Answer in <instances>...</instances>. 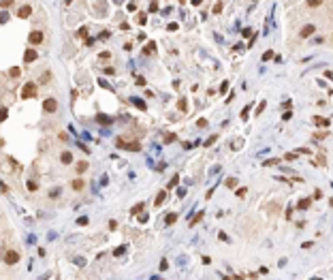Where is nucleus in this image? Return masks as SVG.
<instances>
[{
	"label": "nucleus",
	"mask_w": 333,
	"mask_h": 280,
	"mask_svg": "<svg viewBox=\"0 0 333 280\" xmlns=\"http://www.w3.org/2000/svg\"><path fill=\"white\" fill-rule=\"evenodd\" d=\"M115 145H118V148H122V150H130V152H139V150H141V143H139V141L115 139Z\"/></svg>",
	"instance_id": "obj_1"
},
{
	"label": "nucleus",
	"mask_w": 333,
	"mask_h": 280,
	"mask_svg": "<svg viewBox=\"0 0 333 280\" xmlns=\"http://www.w3.org/2000/svg\"><path fill=\"white\" fill-rule=\"evenodd\" d=\"M32 96H37V84L28 81L24 86V90H21V98H32Z\"/></svg>",
	"instance_id": "obj_2"
},
{
	"label": "nucleus",
	"mask_w": 333,
	"mask_h": 280,
	"mask_svg": "<svg viewBox=\"0 0 333 280\" xmlns=\"http://www.w3.org/2000/svg\"><path fill=\"white\" fill-rule=\"evenodd\" d=\"M2 259H4L6 265H15V263L19 261V254H17L15 250H4V257H2Z\"/></svg>",
	"instance_id": "obj_3"
},
{
	"label": "nucleus",
	"mask_w": 333,
	"mask_h": 280,
	"mask_svg": "<svg viewBox=\"0 0 333 280\" xmlns=\"http://www.w3.org/2000/svg\"><path fill=\"white\" fill-rule=\"evenodd\" d=\"M96 122L103 124V126H109V124H113V118L111 116H105V113H96Z\"/></svg>",
	"instance_id": "obj_4"
},
{
	"label": "nucleus",
	"mask_w": 333,
	"mask_h": 280,
	"mask_svg": "<svg viewBox=\"0 0 333 280\" xmlns=\"http://www.w3.org/2000/svg\"><path fill=\"white\" fill-rule=\"evenodd\" d=\"M43 109H45L47 113H53V111L58 109V103H56V98H47V101L43 103Z\"/></svg>",
	"instance_id": "obj_5"
},
{
	"label": "nucleus",
	"mask_w": 333,
	"mask_h": 280,
	"mask_svg": "<svg viewBox=\"0 0 333 280\" xmlns=\"http://www.w3.org/2000/svg\"><path fill=\"white\" fill-rule=\"evenodd\" d=\"M30 13H32V6H30V4H24V6H19V11H17V17L26 19V17H30Z\"/></svg>",
	"instance_id": "obj_6"
},
{
	"label": "nucleus",
	"mask_w": 333,
	"mask_h": 280,
	"mask_svg": "<svg viewBox=\"0 0 333 280\" xmlns=\"http://www.w3.org/2000/svg\"><path fill=\"white\" fill-rule=\"evenodd\" d=\"M28 41H30L32 45H39V43L43 41V32H39V30H34V32H30V37H28Z\"/></svg>",
	"instance_id": "obj_7"
},
{
	"label": "nucleus",
	"mask_w": 333,
	"mask_h": 280,
	"mask_svg": "<svg viewBox=\"0 0 333 280\" xmlns=\"http://www.w3.org/2000/svg\"><path fill=\"white\" fill-rule=\"evenodd\" d=\"M34 60H37V51H34V49H26V53H24V62L30 64V62H34Z\"/></svg>",
	"instance_id": "obj_8"
},
{
	"label": "nucleus",
	"mask_w": 333,
	"mask_h": 280,
	"mask_svg": "<svg viewBox=\"0 0 333 280\" xmlns=\"http://www.w3.org/2000/svg\"><path fill=\"white\" fill-rule=\"evenodd\" d=\"M314 30H316V28H314V24H308V26H303V30H301V37H303V39H308L310 34H314Z\"/></svg>",
	"instance_id": "obj_9"
},
{
	"label": "nucleus",
	"mask_w": 333,
	"mask_h": 280,
	"mask_svg": "<svg viewBox=\"0 0 333 280\" xmlns=\"http://www.w3.org/2000/svg\"><path fill=\"white\" fill-rule=\"evenodd\" d=\"M165 199H167V190H160V192L156 195V201H154V205H156V207H160V205L165 203Z\"/></svg>",
	"instance_id": "obj_10"
},
{
	"label": "nucleus",
	"mask_w": 333,
	"mask_h": 280,
	"mask_svg": "<svg viewBox=\"0 0 333 280\" xmlns=\"http://www.w3.org/2000/svg\"><path fill=\"white\" fill-rule=\"evenodd\" d=\"M314 124H316V126H320V128H327V126H329V120H327V118L316 116V118H314Z\"/></svg>",
	"instance_id": "obj_11"
},
{
	"label": "nucleus",
	"mask_w": 333,
	"mask_h": 280,
	"mask_svg": "<svg viewBox=\"0 0 333 280\" xmlns=\"http://www.w3.org/2000/svg\"><path fill=\"white\" fill-rule=\"evenodd\" d=\"M310 203H312V199H301V201L297 203V210H301V212H303V210H308V207H310Z\"/></svg>",
	"instance_id": "obj_12"
},
{
	"label": "nucleus",
	"mask_w": 333,
	"mask_h": 280,
	"mask_svg": "<svg viewBox=\"0 0 333 280\" xmlns=\"http://www.w3.org/2000/svg\"><path fill=\"white\" fill-rule=\"evenodd\" d=\"M203 216H205V212L201 210V212H199V214H196V216H194V218L190 220V227H196V225H199V223L203 220Z\"/></svg>",
	"instance_id": "obj_13"
},
{
	"label": "nucleus",
	"mask_w": 333,
	"mask_h": 280,
	"mask_svg": "<svg viewBox=\"0 0 333 280\" xmlns=\"http://www.w3.org/2000/svg\"><path fill=\"white\" fill-rule=\"evenodd\" d=\"M60 160H62L64 165H68V163H73V154H71V152H62V156H60Z\"/></svg>",
	"instance_id": "obj_14"
},
{
	"label": "nucleus",
	"mask_w": 333,
	"mask_h": 280,
	"mask_svg": "<svg viewBox=\"0 0 333 280\" xmlns=\"http://www.w3.org/2000/svg\"><path fill=\"white\" fill-rule=\"evenodd\" d=\"M130 101H133V103H135V105H137L139 109H147V107H145V101H143V98H137V96H133Z\"/></svg>",
	"instance_id": "obj_15"
},
{
	"label": "nucleus",
	"mask_w": 333,
	"mask_h": 280,
	"mask_svg": "<svg viewBox=\"0 0 333 280\" xmlns=\"http://www.w3.org/2000/svg\"><path fill=\"white\" fill-rule=\"evenodd\" d=\"M86 169H88V160H79V163H77V171H79V173H83Z\"/></svg>",
	"instance_id": "obj_16"
},
{
	"label": "nucleus",
	"mask_w": 333,
	"mask_h": 280,
	"mask_svg": "<svg viewBox=\"0 0 333 280\" xmlns=\"http://www.w3.org/2000/svg\"><path fill=\"white\" fill-rule=\"evenodd\" d=\"M145 207L143 203H137V205H133V210H130V214H141V210Z\"/></svg>",
	"instance_id": "obj_17"
},
{
	"label": "nucleus",
	"mask_w": 333,
	"mask_h": 280,
	"mask_svg": "<svg viewBox=\"0 0 333 280\" xmlns=\"http://www.w3.org/2000/svg\"><path fill=\"white\" fill-rule=\"evenodd\" d=\"M175 139H177V137H175V133H167V135H165V143H173Z\"/></svg>",
	"instance_id": "obj_18"
},
{
	"label": "nucleus",
	"mask_w": 333,
	"mask_h": 280,
	"mask_svg": "<svg viewBox=\"0 0 333 280\" xmlns=\"http://www.w3.org/2000/svg\"><path fill=\"white\" fill-rule=\"evenodd\" d=\"M175 220H177V214H169V216L165 218V223H167V225H173Z\"/></svg>",
	"instance_id": "obj_19"
},
{
	"label": "nucleus",
	"mask_w": 333,
	"mask_h": 280,
	"mask_svg": "<svg viewBox=\"0 0 333 280\" xmlns=\"http://www.w3.org/2000/svg\"><path fill=\"white\" fill-rule=\"evenodd\" d=\"M71 186L75 188V190H81V188H83V182H81V180H73V184H71Z\"/></svg>",
	"instance_id": "obj_20"
},
{
	"label": "nucleus",
	"mask_w": 333,
	"mask_h": 280,
	"mask_svg": "<svg viewBox=\"0 0 333 280\" xmlns=\"http://www.w3.org/2000/svg\"><path fill=\"white\" fill-rule=\"evenodd\" d=\"M109 37H111V34H109V30H103V32L98 34V41H107Z\"/></svg>",
	"instance_id": "obj_21"
},
{
	"label": "nucleus",
	"mask_w": 333,
	"mask_h": 280,
	"mask_svg": "<svg viewBox=\"0 0 333 280\" xmlns=\"http://www.w3.org/2000/svg\"><path fill=\"white\" fill-rule=\"evenodd\" d=\"M9 75H11V77H19V75H21V71H19L17 66H13V69L9 71Z\"/></svg>",
	"instance_id": "obj_22"
},
{
	"label": "nucleus",
	"mask_w": 333,
	"mask_h": 280,
	"mask_svg": "<svg viewBox=\"0 0 333 280\" xmlns=\"http://www.w3.org/2000/svg\"><path fill=\"white\" fill-rule=\"evenodd\" d=\"M6 116H9L6 107H0V122H4V120H6Z\"/></svg>",
	"instance_id": "obj_23"
},
{
	"label": "nucleus",
	"mask_w": 333,
	"mask_h": 280,
	"mask_svg": "<svg viewBox=\"0 0 333 280\" xmlns=\"http://www.w3.org/2000/svg\"><path fill=\"white\" fill-rule=\"evenodd\" d=\"M320 2H323V0H305V4L312 6V9H314V6H320Z\"/></svg>",
	"instance_id": "obj_24"
},
{
	"label": "nucleus",
	"mask_w": 333,
	"mask_h": 280,
	"mask_svg": "<svg viewBox=\"0 0 333 280\" xmlns=\"http://www.w3.org/2000/svg\"><path fill=\"white\" fill-rule=\"evenodd\" d=\"M177 182H180V175H173V178H171V182H169V186H167V188H173V186H177Z\"/></svg>",
	"instance_id": "obj_25"
},
{
	"label": "nucleus",
	"mask_w": 333,
	"mask_h": 280,
	"mask_svg": "<svg viewBox=\"0 0 333 280\" xmlns=\"http://www.w3.org/2000/svg\"><path fill=\"white\" fill-rule=\"evenodd\" d=\"M77 34H79L81 39H88V28H86V26H83V28H79V32H77Z\"/></svg>",
	"instance_id": "obj_26"
},
{
	"label": "nucleus",
	"mask_w": 333,
	"mask_h": 280,
	"mask_svg": "<svg viewBox=\"0 0 333 280\" xmlns=\"http://www.w3.org/2000/svg\"><path fill=\"white\" fill-rule=\"evenodd\" d=\"M284 158L286 160H297V152H288V154H284Z\"/></svg>",
	"instance_id": "obj_27"
},
{
	"label": "nucleus",
	"mask_w": 333,
	"mask_h": 280,
	"mask_svg": "<svg viewBox=\"0 0 333 280\" xmlns=\"http://www.w3.org/2000/svg\"><path fill=\"white\" fill-rule=\"evenodd\" d=\"M147 220H149V214L141 212V214H139V223H147Z\"/></svg>",
	"instance_id": "obj_28"
},
{
	"label": "nucleus",
	"mask_w": 333,
	"mask_h": 280,
	"mask_svg": "<svg viewBox=\"0 0 333 280\" xmlns=\"http://www.w3.org/2000/svg\"><path fill=\"white\" fill-rule=\"evenodd\" d=\"M158 11V2L154 0V2H149V13H156Z\"/></svg>",
	"instance_id": "obj_29"
},
{
	"label": "nucleus",
	"mask_w": 333,
	"mask_h": 280,
	"mask_svg": "<svg viewBox=\"0 0 333 280\" xmlns=\"http://www.w3.org/2000/svg\"><path fill=\"white\" fill-rule=\"evenodd\" d=\"M250 107H252V105H246V107H243V111H241V118H243V120L248 118V113H250Z\"/></svg>",
	"instance_id": "obj_30"
},
{
	"label": "nucleus",
	"mask_w": 333,
	"mask_h": 280,
	"mask_svg": "<svg viewBox=\"0 0 333 280\" xmlns=\"http://www.w3.org/2000/svg\"><path fill=\"white\" fill-rule=\"evenodd\" d=\"M196 126H199V128H205V126H207V120L199 118V120H196Z\"/></svg>",
	"instance_id": "obj_31"
},
{
	"label": "nucleus",
	"mask_w": 333,
	"mask_h": 280,
	"mask_svg": "<svg viewBox=\"0 0 333 280\" xmlns=\"http://www.w3.org/2000/svg\"><path fill=\"white\" fill-rule=\"evenodd\" d=\"M227 88H229V81H222V84H220V90H218V92H220V94H224V92H227Z\"/></svg>",
	"instance_id": "obj_32"
},
{
	"label": "nucleus",
	"mask_w": 333,
	"mask_h": 280,
	"mask_svg": "<svg viewBox=\"0 0 333 280\" xmlns=\"http://www.w3.org/2000/svg\"><path fill=\"white\" fill-rule=\"evenodd\" d=\"M235 184H237L235 178H229V180H227V186H229V188H235Z\"/></svg>",
	"instance_id": "obj_33"
},
{
	"label": "nucleus",
	"mask_w": 333,
	"mask_h": 280,
	"mask_svg": "<svg viewBox=\"0 0 333 280\" xmlns=\"http://www.w3.org/2000/svg\"><path fill=\"white\" fill-rule=\"evenodd\" d=\"M49 79H51V75H49V73H43V75H41V84H47Z\"/></svg>",
	"instance_id": "obj_34"
},
{
	"label": "nucleus",
	"mask_w": 333,
	"mask_h": 280,
	"mask_svg": "<svg viewBox=\"0 0 333 280\" xmlns=\"http://www.w3.org/2000/svg\"><path fill=\"white\" fill-rule=\"evenodd\" d=\"M139 24H141V26H145V24H147V15H145V13H141V15H139Z\"/></svg>",
	"instance_id": "obj_35"
},
{
	"label": "nucleus",
	"mask_w": 333,
	"mask_h": 280,
	"mask_svg": "<svg viewBox=\"0 0 333 280\" xmlns=\"http://www.w3.org/2000/svg\"><path fill=\"white\" fill-rule=\"evenodd\" d=\"M271 58H273V51H265V53H263V60H265V62L271 60Z\"/></svg>",
	"instance_id": "obj_36"
},
{
	"label": "nucleus",
	"mask_w": 333,
	"mask_h": 280,
	"mask_svg": "<svg viewBox=\"0 0 333 280\" xmlns=\"http://www.w3.org/2000/svg\"><path fill=\"white\" fill-rule=\"evenodd\" d=\"M263 165H265V167H269V165H278V158H269V160H265Z\"/></svg>",
	"instance_id": "obj_37"
},
{
	"label": "nucleus",
	"mask_w": 333,
	"mask_h": 280,
	"mask_svg": "<svg viewBox=\"0 0 333 280\" xmlns=\"http://www.w3.org/2000/svg\"><path fill=\"white\" fill-rule=\"evenodd\" d=\"M11 4H13V0H2V2H0V6H2V9H9Z\"/></svg>",
	"instance_id": "obj_38"
},
{
	"label": "nucleus",
	"mask_w": 333,
	"mask_h": 280,
	"mask_svg": "<svg viewBox=\"0 0 333 280\" xmlns=\"http://www.w3.org/2000/svg\"><path fill=\"white\" fill-rule=\"evenodd\" d=\"M154 49H156V45H154V43H149V45L143 49V53H149V51H154Z\"/></svg>",
	"instance_id": "obj_39"
},
{
	"label": "nucleus",
	"mask_w": 333,
	"mask_h": 280,
	"mask_svg": "<svg viewBox=\"0 0 333 280\" xmlns=\"http://www.w3.org/2000/svg\"><path fill=\"white\" fill-rule=\"evenodd\" d=\"M126 9L133 13V11H137V4H135V2H128V4H126Z\"/></svg>",
	"instance_id": "obj_40"
},
{
	"label": "nucleus",
	"mask_w": 333,
	"mask_h": 280,
	"mask_svg": "<svg viewBox=\"0 0 333 280\" xmlns=\"http://www.w3.org/2000/svg\"><path fill=\"white\" fill-rule=\"evenodd\" d=\"M177 107H180V109H182V111H186V109H188V107H186V101H184V98H182V101H180V103H177Z\"/></svg>",
	"instance_id": "obj_41"
},
{
	"label": "nucleus",
	"mask_w": 333,
	"mask_h": 280,
	"mask_svg": "<svg viewBox=\"0 0 333 280\" xmlns=\"http://www.w3.org/2000/svg\"><path fill=\"white\" fill-rule=\"evenodd\" d=\"M58 195H60V188H53V190H51V192H49V197H51V199H56V197H58Z\"/></svg>",
	"instance_id": "obj_42"
},
{
	"label": "nucleus",
	"mask_w": 333,
	"mask_h": 280,
	"mask_svg": "<svg viewBox=\"0 0 333 280\" xmlns=\"http://www.w3.org/2000/svg\"><path fill=\"white\" fill-rule=\"evenodd\" d=\"M4 22H9V13H0V24H4Z\"/></svg>",
	"instance_id": "obj_43"
},
{
	"label": "nucleus",
	"mask_w": 333,
	"mask_h": 280,
	"mask_svg": "<svg viewBox=\"0 0 333 280\" xmlns=\"http://www.w3.org/2000/svg\"><path fill=\"white\" fill-rule=\"evenodd\" d=\"M37 188H39L37 182H28V190H37Z\"/></svg>",
	"instance_id": "obj_44"
},
{
	"label": "nucleus",
	"mask_w": 333,
	"mask_h": 280,
	"mask_svg": "<svg viewBox=\"0 0 333 280\" xmlns=\"http://www.w3.org/2000/svg\"><path fill=\"white\" fill-rule=\"evenodd\" d=\"M98 56H100L103 60H109V58H111V53H109V51H103V53H98Z\"/></svg>",
	"instance_id": "obj_45"
},
{
	"label": "nucleus",
	"mask_w": 333,
	"mask_h": 280,
	"mask_svg": "<svg viewBox=\"0 0 333 280\" xmlns=\"http://www.w3.org/2000/svg\"><path fill=\"white\" fill-rule=\"evenodd\" d=\"M77 225H79V227H81V225H88V218H86V216H81V218L77 220Z\"/></svg>",
	"instance_id": "obj_46"
},
{
	"label": "nucleus",
	"mask_w": 333,
	"mask_h": 280,
	"mask_svg": "<svg viewBox=\"0 0 333 280\" xmlns=\"http://www.w3.org/2000/svg\"><path fill=\"white\" fill-rule=\"evenodd\" d=\"M124 250H126V248H124V246H120V248H115V252H113V254H118V257H120V254H124Z\"/></svg>",
	"instance_id": "obj_47"
},
{
	"label": "nucleus",
	"mask_w": 333,
	"mask_h": 280,
	"mask_svg": "<svg viewBox=\"0 0 333 280\" xmlns=\"http://www.w3.org/2000/svg\"><path fill=\"white\" fill-rule=\"evenodd\" d=\"M216 139H218V137H216V135H211V137H209V139L205 141V145H211V143H214V141H216Z\"/></svg>",
	"instance_id": "obj_48"
},
{
	"label": "nucleus",
	"mask_w": 333,
	"mask_h": 280,
	"mask_svg": "<svg viewBox=\"0 0 333 280\" xmlns=\"http://www.w3.org/2000/svg\"><path fill=\"white\" fill-rule=\"evenodd\" d=\"M243 37L248 39V37H254V34H252V30H250V28H246V30H243Z\"/></svg>",
	"instance_id": "obj_49"
},
{
	"label": "nucleus",
	"mask_w": 333,
	"mask_h": 280,
	"mask_svg": "<svg viewBox=\"0 0 333 280\" xmlns=\"http://www.w3.org/2000/svg\"><path fill=\"white\" fill-rule=\"evenodd\" d=\"M246 192H248L246 188H239V190H237V197H246Z\"/></svg>",
	"instance_id": "obj_50"
},
{
	"label": "nucleus",
	"mask_w": 333,
	"mask_h": 280,
	"mask_svg": "<svg viewBox=\"0 0 333 280\" xmlns=\"http://www.w3.org/2000/svg\"><path fill=\"white\" fill-rule=\"evenodd\" d=\"M220 11H222V4H220V2H218V4H216V6H214V13H220Z\"/></svg>",
	"instance_id": "obj_51"
},
{
	"label": "nucleus",
	"mask_w": 333,
	"mask_h": 280,
	"mask_svg": "<svg viewBox=\"0 0 333 280\" xmlns=\"http://www.w3.org/2000/svg\"><path fill=\"white\" fill-rule=\"evenodd\" d=\"M263 109H265V103H261V105L256 107V113H263Z\"/></svg>",
	"instance_id": "obj_52"
},
{
	"label": "nucleus",
	"mask_w": 333,
	"mask_h": 280,
	"mask_svg": "<svg viewBox=\"0 0 333 280\" xmlns=\"http://www.w3.org/2000/svg\"><path fill=\"white\" fill-rule=\"evenodd\" d=\"M115 227H118V223H115V220H109V229H111V231H113V229H115Z\"/></svg>",
	"instance_id": "obj_53"
},
{
	"label": "nucleus",
	"mask_w": 333,
	"mask_h": 280,
	"mask_svg": "<svg viewBox=\"0 0 333 280\" xmlns=\"http://www.w3.org/2000/svg\"><path fill=\"white\" fill-rule=\"evenodd\" d=\"M192 4H194V6H201V4H203V0H192Z\"/></svg>",
	"instance_id": "obj_54"
},
{
	"label": "nucleus",
	"mask_w": 333,
	"mask_h": 280,
	"mask_svg": "<svg viewBox=\"0 0 333 280\" xmlns=\"http://www.w3.org/2000/svg\"><path fill=\"white\" fill-rule=\"evenodd\" d=\"M329 205H331V207H333V199H331V201H329Z\"/></svg>",
	"instance_id": "obj_55"
},
{
	"label": "nucleus",
	"mask_w": 333,
	"mask_h": 280,
	"mask_svg": "<svg viewBox=\"0 0 333 280\" xmlns=\"http://www.w3.org/2000/svg\"><path fill=\"white\" fill-rule=\"evenodd\" d=\"M71 2H73V0H66V4H71Z\"/></svg>",
	"instance_id": "obj_56"
},
{
	"label": "nucleus",
	"mask_w": 333,
	"mask_h": 280,
	"mask_svg": "<svg viewBox=\"0 0 333 280\" xmlns=\"http://www.w3.org/2000/svg\"><path fill=\"white\" fill-rule=\"evenodd\" d=\"M113 2H122V0H113Z\"/></svg>",
	"instance_id": "obj_57"
}]
</instances>
